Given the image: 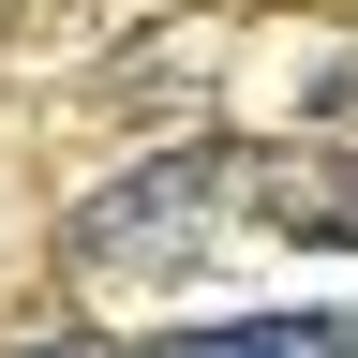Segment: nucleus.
I'll return each instance as SVG.
<instances>
[{
  "instance_id": "nucleus-3",
  "label": "nucleus",
  "mask_w": 358,
  "mask_h": 358,
  "mask_svg": "<svg viewBox=\"0 0 358 358\" xmlns=\"http://www.w3.org/2000/svg\"><path fill=\"white\" fill-rule=\"evenodd\" d=\"M268 179V224H313V239H358V179L343 164H254Z\"/></svg>"
},
{
  "instance_id": "nucleus-4",
  "label": "nucleus",
  "mask_w": 358,
  "mask_h": 358,
  "mask_svg": "<svg viewBox=\"0 0 358 358\" xmlns=\"http://www.w3.org/2000/svg\"><path fill=\"white\" fill-rule=\"evenodd\" d=\"M30 358H105V343H30Z\"/></svg>"
},
{
  "instance_id": "nucleus-5",
  "label": "nucleus",
  "mask_w": 358,
  "mask_h": 358,
  "mask_svg": "<svg viewBox=\"0 0 358 358\" xmlns=\"http://www.w3.org/2000/svg\"><path fill=\"white\" fill-rule=\"evenodd\" d=\"M343 358H358V329H343Z\"/></svg>"
},
{
  "instance_id": "nucleus-1",
  "label": "nucleus",
  "mask_w": 358,
  "mask_h": 358,
  "mask_svg": "<svg viewBox=\"0 0 358 358\" xmlns=\"http://www.w3.org/2000/svg\"><path fill=\"white\" fill-rule=\"evenodd\" d=\"M209 179H224V164H150L134 194H105V209H90L75 239H90V254H164V239H194V224H209V209H194Z\"/></svg>"
},
{
  "instance_id": "nucleus-2",
  "label": "nucleus",
  "mask_w": 358,
  "mask_h": 358,
  "mask_svg": "<svg viewBox=\"0 0 358 358\" xmlns=\"http://www.w3.org/2000/svg\"><path fill=\"white\" fill-rule=\"evenodd\" d=\"M164 358H343L329 313H239V329H179Z\"/></svg>"
}]
</instances>
